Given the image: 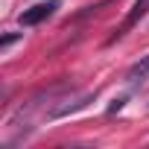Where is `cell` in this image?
<instances>
[{
    "mask_svg": "<svg viewBox=\"0 0 149 149\" xmlns=\"http://www.w3.org/2000/svg\"><path fill=\"white\" fill-rule=\"evenodd\" d=\"M58 9V0H47V3H38L26 12H21V26H35V24H44L47 18H53V12Z\"/></svg>",
    "mask_w": 149,
    "mask_h": 149,
    "instance_id": "cell-1",
    "label": "cell"
},
{
    "mask_svg": "<svg viewBox=\"0 0 149 149\" xmlns=\"http://www.w3.org/2000/svg\"><path fill=\"white\" fill-rule=\"evenodd\" d=\"M146 12H149V0H137V3L132 6V12H129V18L123 21V26H120V29H117V32L111 35V41L123 38V35H126V32H129V29H132V26H134V24H137V21H140V18L146 15Z\"/></svg>",
    "mask_w": 149,
    "mask_h": 149,
    "instance_id": "cell-2",
    "label": "cell"
},
{
    "mask_svg": "<svg viewBox=\"0 0 149 149\" xmlns=\"http://www.w3.org/2000/svg\"><path fill=\"white\" fill-rule=\"evenodd\" d=\"M146 79H149V56H143L140 61H134L129 67V73H126V82L129 85H143Z\"/></svg>",
    "mask_w": 149,
    "mask_h": 149,
    "instance_id": "cell-3",
    "label": "cell"
}]
</instances>
